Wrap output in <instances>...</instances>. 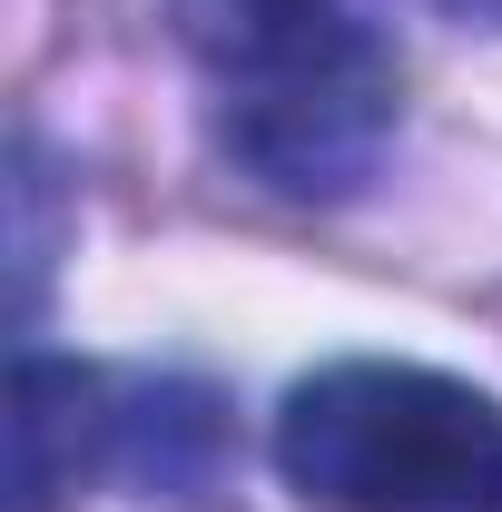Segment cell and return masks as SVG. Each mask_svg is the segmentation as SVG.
Instances as JSON below:
<instances>
[{
    "label": "cell",
    "instance_id": "5b68a950",
    "mask_svg": "<svg viewBox=\"0 0 502 512\" xmlns=\"http://www.w3.org/2000/svg\"><path fill=\"white\" fill-rule=\"evenodd\" d=\"M217 463V404L197 384H148L119 394V473L158 483V493H197Z\"/></svg>",
    "mask_w": 502,
    "mask_h": 512
},
{
    "label": "cell",
    "instance_id": "3957f363",
    "mask_svg": "<svg viewBox=\"0 0 502 512\" xmlns=\"http://www.w3.org/2000/svg\"><path fill=\"white\" fill-rule=\"evenodd\" d=\"M217 138L276 197H355L394 138V79L345 89H286V99H217Z\"/></svg>",
    "mask_w": 502,
    "mask_h": 512
},
{
    "label": "cell",
    "instance_id": "52a82bcc",
    "mask_svg": "<svg viewBox=\"0 0 502 512\" xmlns=\"http://www.w3.org/2000/svg\"><path fill=\"white\" fill-rule=\"evenodd\" d=\"M453 20H473V30H502V0H443Z\"/></svg>",
    "mask_w": 502,
    "mask_h": 512
},
{
    "label": "cell",
    "instance_id": "7a4b0ae2",
    "mask_svg": "<svg viewBox=\"0 0 502 512\" xmlns=\"http://www.w3.org/2000/svg\"><path fill=\"white\" fill-rule=\"evenodd\" d=\"M178 40L217 69L227 99H286V89H345L394 79L355 0H168Z\"/></svg>",
    "mask_w": 502,
    "mask_h": 512
},
{
    "label": "cell",
    "instance_id": "6da1fadb",
    "mask_svg": "<svg viewBox=\"0 0 502 512\" xmlns=\"http://www.w3.org/2000/svg\"><path fill=\"white\" fill-rule=\"evenodd\" d=\"M276 473L315 512H502V394L345 355L276 404Z\"/></svg>",
    "mask_w": 502,
    "mask_h": 512
},
{
    "label": "cell",
    "instance_id": "277c9868",
    "mask_svg": "<svg viewBox=\"0 0 502 512\" xmlns=\"http://www.w3.org/2000/svg\"><path fill=\"white\" fill-rule=\"evenodd\" d=\"M89 473H119V384L69 355H20L0 394V512H69Z\"/></svg>",
    "mask_w": 502,
    "mask_h": 512
},
{
    "label": "cell",
    "instance_id": "8992f818",
    "mask_svg": "<svg viewBox=\"0 0 502 512\" xmlns=\"http://www.w3.org/2000/svg\"><path fill=\"white\" fill-rule=\"evenodd\" d=\"M60 168L40 138H10V316H40V286H50V247H60Z\"/></svg>",
    "mask_w": 502,
    "mask_h": 512
}]
</instances>
